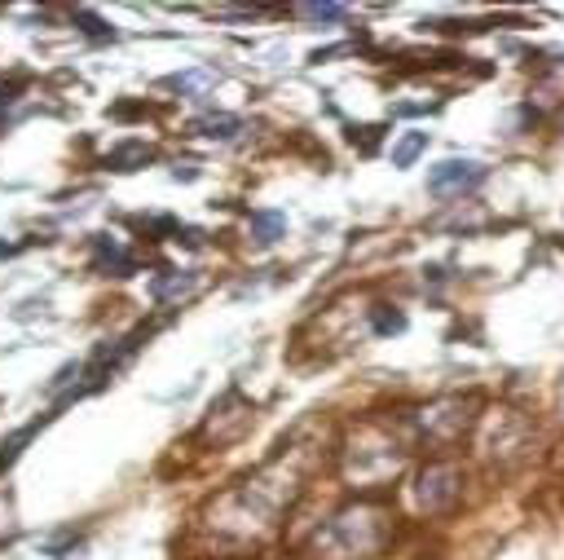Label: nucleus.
Masks as SVG:
<instances>
[{"label": "nucleus", "mask_w": 564, "mask_h": 560, "mask_svg": "<svg viewBox=\"0 0 564 560\" xmlns=\"http://www.w3.org/2000/svg\"><path fill=\"white\" fill-rule=\"evenodd\" d=\"M295 481H300V476H295L291 467H282V459H273V463H264L256 476H247L242 485H234L229 494H220V498L207 507L203 525H207L216 538H225V542L260 538L264 529L278 525V516H282V511L291 507V498L300 494Z\"/></svg>", "instance_id": "obj_1"}, {"label": "nucleus", "mask_w": 564, "mask_h": 560, "mask_svg": "<svg viewBox=\"0 0 564 560\" xmlns=\"http://www.w3.org/2000/svg\"><path fill=\"white\" fill-rule=\"evenodd\" d=\"M392 542V511L383 503H348L308 538L313 560H375Z\"/></svg>", "instance_id": "obj_2"}, {"label": "nucleus", "mask_w": 564, "mask_h": 560, "mask_svg": "<svg viewBox=\"0 0 564 560\" xmlns=\"http://www.w3.org/2000/svg\"><path fill=\"white\" fill-rule=\"evenodd\" d=\"M405 463V441L388 423H361L339 450V472L352 489H375L392 481Z\"/></svg>", "instance_id": "obj_3"}, {"label": "nucleus", "mask_w": 564, "mask_h": 560, "mask_svg": "<svg viewBox=\"0 0 564 560\" xmlns=\"http://www.w3.org/2000/svg\"><path fill=\"white\" fill-rule=\"evenodd\" d=\"M410 494H414V507L423 516H441V511H449L463 498V467H454L445 459H432V463H423L414 472Z\"/></svg>", "instance_id": "obj_4"}, {"label": "nucleus", "mask_w": 564, "mask_h": 560, "mask_svg": "<svg viewBox=\"0 0 564 560\" xmlns=\"http://www.w3.org/2000/svg\"><path fill=\"white\" fill-rule=\"evenodd\" d=\"M471 406L467 397H441L432 406H423L414 414V437L427 441V445H454L463 441V432L471 428Z\"/></svg>", "instance_id": "obj_5"}, {"label": "nucleus", "mask_w": 564, "mask_h": 560, "mask_svg": "<svg viewBox=\"0 0 564 560\" xmlns=\"http://www.w3.org/2000/svg\"><path fill=\"white\" fill-rule=\"evenodd\" d=\"M480 181H485V163H476V159H445V163H436L427 172V190L432 194H463V190H471Z\"/></svg>", "instance_id": "obj_6"}, {"label": "nucleus", "mask_w": 564, "mask_h": 560, "mask_svg": "<svg viewBox=\"0 0 564 560\" xmlns=\"http://www.w3.org/2000/svg\"><path fill=\"white\" fill-rule=\"evenodd\" d=\"M93 269L97 273H115V278H128L132 269H137V256L119 243V238H110V234H97L93 238Z\"/></svg>", "instance_id": "obj_7"}, {"label": "nucleus", "mask_w": 564, "mask_h": 560, "mask_svg": "<svg viewBox=\"0 0 564 560\" xmlns=\"http://www.w3.org/2000/svg\"><path fill=\"white\" fill-rule=\"evenodd\" d=\"M194 287H198V273L194 269H167V273H159L150 282V295H154V304H172V300L194 295Z\"/></svg>", "instance_id": "obj_8"}, {"label": "nucleus", "mask_w": 564, "mask_h": 560, "mask_svg": "<svg viewBox=\"0 0 564 560\" xmlns=\"http://www.w3.org/2000/svg\"><path fill=\"white\" fill-rule=\"evenodd\" d=\"M194 132H198V137H212V141H216V137L229 141V137L242 132V119H238V115H225V110H220V115H203V119L194 123Z\"/></svg>", "instance_id": "obj_9"}, {"label": "nucleus", "mask_w": 564, "mask_h": 560, "mask_svg": "<svg viewBox=\"0 0 564 560\" xmlns=\"http://www.w3.org/2000/svg\"><path fill=\"white\" fill-rule=\"evenodd\" d=\"M282 229H286V216H282V212H251V234H256V243H273Z\"/></svg>", "instance_id": "obj_10"}, {"label": "nucleus", "mask_w": 564, "mask_h": 560, "mask_svg": "<svg viewBox=\"0 0 564 560\" xmlns=\"http://www.w3.org/2000/svg\"><path fill=\"white\" fill-rule=\"evenodd\" d=\"M423 150H427V132H410V137H401V141L392 146V163H397V168H410Z\"/></svg>", "instance_id": "obj_11"}, {"label": "nucleus", "mask_w": 564, "mask_h": 560, "mask_svg": "<svg viewBox=\"0 0 564 560\" xmlns=\"http://www.w3.org/2000/svg\"><path fill=\"white\" fill-rule=\"evenodd\" d=\"M207 84H212V71H185V75H172V79H167V88H176V93H185V97H198Z\"/></svg>", "instance_id": "obj_12"}, {"label": "nucleus", "mask_w": 564, "mask_h": 560, "mask_svg": "<svg viewBox=\"0 0 564 560\" xmlns=\"http://www.w3.org/2000/svg\"><path fill=\"white\" fill-rule=\"evenodd\" d=\"M300 18H313V22H339L348 9L344 4H295Z\"/></svg>", "instance_id": "obj_13"}, {"label": "nucleus", "mask_w": 564, "mask_h": 560, "mask_svg": "<svg viewBox=\"0 0 564 560\" xmlns=\"http://www.w3.org/2000/svg\"><path fill=\"white\" fill-rule=\"evenodd\" d=\"M141 159H150V146H145V141H128V146H119V150L110 154L115 168H128V163H141Z\"/></svg>", "instance_id": "obj_14"}, {"label": "nucleus", "mask_w": 564, "mask_h": 560, "mask_svg": "<svg viewBox=\"0 0 564 560\" xmlns=\"http://www.w3.org/2000/svg\"><path fill=\"white\" fill-rule=\"evenodd\" d=\"M401 326H405V313H397L392 304H379V309H375V331H379V335H392V331H401Z\"/></svg>", "instance_id": "obj_15"}]
</instances>
